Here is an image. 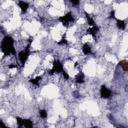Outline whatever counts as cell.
I'll return each instance as SVG.
<instances>
[{"label": "cell", "instance_id": "5b68a950", "mask_svg": "<svg viewBox=\"0 0 128 128\" xmlns=\"http://www.w3.org/2000/svg\"><path fill=\"white\" fill-rule=\"evenodd\" d=\"M111 94H112L111 90L108 89L105 85H102V86H101V88H100V96H101L102 98L107 99V98H109V97L111 96Z\"/></svg>", "mask_w": 128, "mask_h": 128}, {"label": "cell", "instance_id": "8992f818", "mask_svg": "<svg viewBox=\"0 0 128 128\" xmlns=\"http://www.w3.org/2000/svg\"><path fill=\"white\" fill-rule=\"evenodd\" d=\"M18 6L21 9V12L22 13H25V12L28 10V8H29V4L27 2H24V1H19L18 2Z\"/></svg>", "mask_w": 128, "mask_h": 128}, {"label": "cell", "instance_id": "7c38bea8", "mask_svg": "<svg viewBox=\"0 0 128 128\" xmlns=\"http://www.w3.org/2000/svg\"><path fill=\"white\" fill-rule=\"evenodd\" d=\"M39 116H40L41 118L45 119V118H47V116H48V113H47V111H46V110H44V109H41V110H39Z\"/></svg>", "mask_w": 128, "mask_h": 128}, {"label": "cell", "instance_id": "4fadbf2b", "mask_svg": "<svg viewBox=\"0 0 128 128\" xmlns=\"http://www.w3.org/2000/svg\"><path fill=\"white\" fill-rule=\"evenodd\" d=\"M62 75H63L64 79H66V80H67V79H69V75H68V73H67V72H66L65 70H64V71L62 72Z\"/></svg>", "mask_w": 128, "mask_h": 128}, {"label": "cell", "instance_id": "52a82bcc", "mask_svg": "<svg viewBox=\"0 0 128 128\" xmlns=\"http://www.w3.org/2000/svg\"><path fill=\"white\" fill-rule=\"evenodd\" d=\"M84 79H85V76H84V74L82 72H79L77 75L75 76V81L77 83H83Z\"/></svg>", "mask_w": 128, "mask_h": 128}, {"label": "cell", "instance_id": "5bb4252c", "mask_svg": "<svg viewBox=\"0 0 128 128\" xmlns=\"http://www.w3.org/2000/svg\"><path fill=\"white\" fill-rule=\"evenodd\" d=\"M0 128H7V126H6V124L2 121V120H0Z\"/></svg>", "mask_w": 128, "mask_h": 128}, {"label": "cell", "instance_id": "277c9868", "mask_svg": "<svg viewBox=\"0 0 128 128\" xmlns=\"http://www.w3.org/2000/svg\"><path fill=\"white\" fill-rule=\"evenodd\" d=\"M59 20L62 22V24H63V25H65V26H68L69 23L73 22L74 18H73L72 13H71V12H68V13H67V14H65L64 16H61V17L59 18Z\"/></svg>", "mask_w": 128, "mask_h": 128}, {"label": "cell", "instance_id": "3957f363", "mask_svg": "<svg viewBox=\"0 0 128 128\" xmlns=\"http://www.w3.org/2000/svg\"><path fill=\"white\" fill-rule=\"evenodd\" d=\"M64 71L63 65L60 61H54L53 62V66L52 69L50 70V74H53V73H62Z\"/></svg>", "mask_w": 128, "mask_h": 128}, {"label": "cell", "instance_id": "30bf717a", "mask_svg": "<svg viewBox=\"0 0 128 128\" xmlns=\"http://www.w3.org/2000/svg\"><path fill=\"white\" fill-rule=\"evenodd\" d=\"M119 65L123 68V70H124L125 72L128 70V62H127L126 60H122V61H120V62H119Z\"/></svg>", "mask_w": 128, "mask_h": 128}, {"label": "cell", "instance_id": "6da1fadb", "mask_svg": "<svg viewBox=\"0 0 128 128\" xmlns=\"http://www.w3.org/2000/svg\"><path fill=\"white\" fill-rule=\"evenodd\" d=\"M1 50L4 53V55L9 54H15L16 51L14 48V40L11 36H5L1 42Z\"/></svg>", "mask_w": 128, "mask_h": 128}, {"label": "cell", "instance_id": "9a60e30c", "mask_svg": "<svg viewBox=\"0 0 128 128\" xmlns=\"http://www.w3.org/2000/svg\"><path fill=\"white\" fill-rule=\"evenodd\" d=\"M110 17H111V18H115V11H114V10H112V11L110 12Z\"/></svg>", "mask_w": 128, "mask_h": 128}, {"label": "cell", "instance_id": "2e32d148", "mask_svg": "<svg viewBox=\"0 0 128 128\" xmlns=\"http://www.w3.org/2000/svg\"><path fill=\"white\" fill-rule=\"evenodd\" d=\"M71 2V4H73V5H78L80 2L79 1H70Z\"/></svg>", "mask_w": 128, "mask_h": 128}, {"label": "cell", "instance_id": "ba28073f", "mask_svg": "<svg viewBox=\"0 0 128 128\" xmlns=\"http://www.w3.org/2000/svg\"><path fill=\"white\" fill-rule=\"evenodd\" d=\"M82 52H83L85 55H88V54L91 53V46H90V44L85 43V44L82 46Z\"/></svg>", "mask_w": 128, "mask_h": 128}, {"label": "cell", "instance_id": "7a4b0ae2", "mask_svg": "<svg viewBox=\"0 0 128 128\" xmlns=\"http://www.w3.org/2000/svg\"><path fill=\"white\" fill-rule=\"evenodd\" d=\"M29 47H30V45H28L26 49L22 50L21 52H19V54H18V58H19V61H20V63H21V65H24L25 62L27 61L28 57H29V54H30Z\"/></svg>", "mask_w": 128, "mask_h": 128}, {"label": "cell", "instance_id": "8fae6325", "mask_svg": "<svg viewBox=\"0 0 128 128\" xmlns=\"http://www.w3.org/2000/svg\"><path fill=\"white\" fill-rule=\"evenodd\" d=\"M41 79H42L41 76H38V77H36V78H34V79H31L30 82H31L32 84H34V85H38V84L40 83Z\"/></svg>", "mask_w": 128, "mask_h": 128}, {"label": "cell", "instance_id": "9c48e42d", "mask_svg": "<svg viewBox=\"0 0 128 128\" xmlns=\"http://www.w3.org/2000/svg\"><path fill=\"white\" fill-rule=\"evenodd\" d=\"M117 27H118V29H120V30H124L125 28H126V24H125V22L123 21V20H117Z\"/></svg>", "mask_w": 128, "mask_h": 128}, {"label": "cell", "instance_id": "e0dca14e", "mask_svg": "<svg viewBox=\"0 0 128 128\" xmlns=\"http://www.w3.org/2000/svg\"><path fill=\"white\" fill-rule=\"evenodd\" d=\"M91 128H98L97 126H94V127H91Z\"/></svg>", "mask_w": 128, "mask_h": 128}]
</instances>
